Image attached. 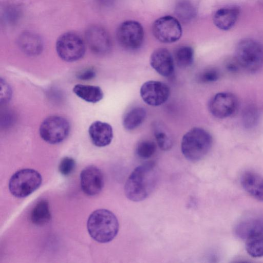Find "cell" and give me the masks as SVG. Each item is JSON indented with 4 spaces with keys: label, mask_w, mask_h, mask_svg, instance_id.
<instances>
[{
    "label": "cell",
    "mask_w": 263,
    "mask_h": 263,
    "mask_svg": "<svg viewBox=\"0 0 263 263\" xmlns=\"http://www.w3.org/2000/svg\"><path fill=\"white\" fill-rule=\"evenodd\" d=\"M51 217L49 205L46 200L39 201L33 208L30 214L31 222L37 226L46 224L50 221Z\"/></svg>",
    "instance_id": "cell-22"
},
{
    "label": "cell",
    "mask_w": 263,
    "mask_h": 263,
    "mask_svg": "<svg viewBox=\"0 0 263 263\" xmlns=\"http://www.w3.org/2000/svg\"><path fill=\"white\" fill-rule=\"evenodd\" d=\"M75 167V160L71 157H66L61 160L59 165V171L62 175L68 176L74 171Z\"/></svg>",
    "instance_id": "cell-29"
},
{
    "label": "cell",
    "mask_w": 263,
    "mask_h": 263,
    "mask_svg": "<svg viewBox=\"0 0 263 263\" xmlns=\"http://www.w3.org/2000/svg\"><path fill=\"white\" fill-rule=\"evenodd\" d=\"M246 249L253 257H263V232L247 239Z\"/></svg>",
    "instance_id": "cell-26"
},
{
    "label": "cell",
    "mask_w": 263,
    "mask_h": 263,
    "mask_svg": "<svg viewBox=\"0 0 263 263\" xmlns=\"http://www.w3.org/2000/svg\"><path fill=\"white\" fill-rule=\"evenodd\" d=\"M87 231L91 237L100 243H107L112 240L119 229L116 215L104 209L94 211L87 222Z\"/></svg>",
    "instance_id": "cell-2"
},
{
    "label": "cell",
    "mask_w": 263,
    "mask_h": 263,
    "mask_svg": "<svg viewBox=\"0 0 263 263\" xmlns=\"http://www.w3.org/2000/svg\"><path fill=\"white\" fill-rule=\"evenodd\" d=\"M80 183L82 190L85 194L95 196L100 193L103 187V174L96 166H87L81 173Z\"/></svg>",
    "instance_id": "cell-13"
},
{
    "label": "cell",
    "mask_w": 263,
    "mask_h": 263,
    "mask_svg": "<svg viewBox=\"0 0 263 263\" xmlns=\"http://www.w3.org/2000/svg\"><path fill=\"white\" fill-rule=\"evenodd\" d=\"M244 125L250 128L254 126L257 122L258 114L256 109L253 106L247 107L244 111L242 116Z\"/></svg>",
    "instance_id": "cell-28"
},
{
    "label": "cell",
    "mask_w": 263,
    "mask_h": 263,
    "mask_svg": "<svg viewBox=\"0 0 263 263\" xmlns=\"http://www.w3.org/2000/svg\"><path fill=\"white\" fill-rule=\"evenodd\" d=\"M18 45L25 54L34 56L39 54L43 48V42L41 37L35 33L25 31L18 37Z\"/></svg>",
    "instance_id": "cell-17"
},
{
    "label": "cell",
    "mask_w": 263,
    "mask_h": 263,
    "mask_svg": "<svg viewBox=\"0 0 263 263\" xmlns=\"http://www.w3.org/2000/svg\"><path fill=\"white\" fill-rule=\"evenodd\" d=\"M144 30L139 22L128 20L122 23L116 31L119 44L124 48L134 50L139 48L144 40Z\"/></svg>",
    "instance_id": "cell-8"
},
{
    "label": "cell",
    "mask_w": 263,
    "mask_h": 263,
    "mask_svg": "<svg viewBox=\"0 0 263 263\" xmlns=\"http://www.w3.org/2000/svg\"><path fill=\"white\" fill-rule=\"evenodd\" d=\"M174 58L178 66L181 68H186L193 63L194 50L190 46H181L176 50Z\"/></svg>",
    "instance_id": "cell-25"
},
{
    "label": "cell",
    "mask_w": 263,
    "mask_h": 263,
    "mask_svg": "<svg viewBox=\"0 0 263 263\" xmlns=\"http://www.w3.org/2000/svg\"><path fill=\"white\" fill-rule=\"evenodd\" d=\"M88 133L92 143L98 147L109 145L113 138L111 125L100 121H95L90 125Z\"/></svg>",
    "instance_id": "cell-15"
},
{
    "label": "cell",
    "mask_w": 263,
    "mask_h": 263,
    "mask_svg": "<svg viewBox=\"0 0 263 263\" xmlns=\"http://www.w3.org/2000/svg\"><path fill=\"white\" fill-rule=\"evenodd\" d=\"M1 103H6L8 102L11 98V89L7 83L2 80H1Z\"/></svg>",
    "instance_id": "cell-31"
},
{
    "label": "cell",
    "mask_w": 263,
    "mask_h": 263,
    "mask_svg": "<svg viewBox=\"0 0 263 263\" xmlns=\"http://www.w3.org/2000/svg\"><path fill=\"white\" fill-rule=\"evenodd\" d=\"M240 182L247 192L263 202V177L255 173L247 172L242 175Z\"/></svg>",
    "instance_id": "cell-18"
},
{
    "label": "cell",
    "mask_w": 263,
    "mask_h": 263,
    "mask_svg": "<svg viewBox=\"0 0 263 263\" xmlns=\"http://www.w3.org/2000/svg\"><path fill=\"white\" fill-rule=\"evenodd\" d=\"M158 179L156 164L148 162L136 167L127 178L124 186L126 197L139 202L146 199L154 191Z\"/></svg>",
    "instance_id": "cell-1"
},
{
    "label": "cell",
    "mask_w": 263,
    "mask_h": 263,
    "mask_svg": "<svg viewBox=\"0 0 263 263\" xmlns=\"http://www.w3.org/2000/svg\"><path fill=\"white\" fill-rule=\"evenodd\" d=\"M85 35L88 46L95 53L102 55L110 50L111 39L103 27L98 25L91 26L87 29Z\"/></svg>",
    "instance_id": "cell-12"
},
{
    "label": "cell",
    "mask_w": 263,
    "mask_h": 263,
    "mask_svg": "<svg viewBox=\"0 0 263 263\" xmlns=\"http://www.w3.org/2000/svg\"><path fill=\"white\" fill-rule=\"evenodd\" d=\"M96 72L92 69H87L79 72L77 77L80 80H91L95 77Z\"/></svg>",
    "instance_id": "cell-33"
},
{
    "label": "cell",
    "mask_w": 263,
    "mask_h": 263,
    "mask_svg": "<svg viewBox=\"0 0 263 263\" xmlns=\"http://www.w3.org/2000/svg\"><path fill=\"white\" fill-rule=\"evenodd\" d=\"M156 149L155 143L150 140H144L138 144L136 148L137 155L143 159H147L151 157Z\"/></svg>",
    "instance_id": "cell-27"
},
{
    "label": "cell",
    "mask_w": 263,
    "mask_h": 263,
    "mask_svg": "<svg viewBox=\"0 0 263 263\" xmlns=\"http://www.w3.org/2000/svg\"><path fill=\"white\" fill-rule=\"evenodd\" d=\"M212 137L206 130L194 127L189 130L182 137L181 152L189 161L196 162L208 153L212 145Z\"/></svg>",
    "instance_id": "cell-3"
},
{
    "label": "cell",
    "mask_w": 263,
    "mask_h": 263,
    "mask_svg": "<svg viewBox=\"0 0 263 263\" xmlns=\"http://www.w3.org/2000/svg\"><path fill=\"white\" fill-rule=\"evenodd\" d=\"M70 131L68 121L59 116H51L46 118L40 127V135L45 142L55 144L64 141Z\"/></svg>",
    "instance_id": "cell-7"
},
{
    "label": "cell",
    "mask_w": 263,
    "mask_h": 263,
    "mask_svg": "<svg viewBox=\"0 0 263 263\" xmlns=\"http://www.w3.org/2000/svg\"><path fill=\"white\" fill-rule=\"evenodd\" d=\"M56 51L63 60L72 62L81 59L86 50L85 44L82 38L73 32L61 34L56 42Z\"/></svg>",
    "instance_id": "cell-6"
},
{
    "label": "cell",
    "mask_w": 263,
    "mask_h": 263,
    "mask_svg": "<svg viewBox=\"0 0 263 263\" xmlns=\"http://www.w3.org/2000/svg\"><path fill=\"white\" fill-rule=\"evenodd\" d=\"M226 67L228 71L233 73L237 72L241 68L235 57L227 61Z\"/></svg>",
    "instance_id": "cell-32"
},
{
    "label": "cell",
    "mask_w": 263,
    "mask_h": 263,
    "mask_svg": "<svg viewBox=\"0 0 263 263\" xmlns=\"http://www.w3.org/2000/svg\"><path fill=\"white\" fill-rule=\"evenodd\" d=\"M155 37L163 43H172L180 39L182 27L179 20L172 16L165 15L157 19L152 27Z\"/></svg>",
    "instance_id": "cell-9"
},
{
    "label": "cell",
    "mask_w": 263,
    "mask_h": 263,
    "mask_svg": "<svg viewBox=\"0 0 263 263\" xmlns=\"http://www.w3.org/2000/svg\"><path fill=\"white\" fill-rule=\"evenodd\" d=\"M153 130L160 148L165 151L171 149L173 145V139L165 125L161 122H156L153 125Z\"/></svg>",
    "instance_id": "cell-21"
},
{
    "label": "cell",
    "mask_w": 263,
    "mask_h": 263,
    "mask_svg": "<svg viewBox=\"0 0 263 263\" xmlns=\"http://www.w3.org/2000/svg\"><path fill=\"white\" fill-rule=\"evenodd\" d=\"M219 77V71L215 68H211L201 73L199 80L202 83H211L218 80Z\"/></svg>",
    "instance_id": "cell-30"
},
{
    "label": "cell",
    "mask_w": 263,
    "mask_h": 263,
    "mask_svg": "<svg viewBox=\"0 0 263 263\" xmlns=\"http://www.w3.org/2000/svg\"><path fill=\"white\" fill-rule=\"evenodd\" d=\"M150 65L163 77L171 76L174 71V59L166 48H159L154 50L150 57Z\"/></svg>",
    "instance_id": "cell-14"
},
{
    "label": "cell",
    "mask_w": 263,
    "mask_h": 263,
    "mask_svg": "<svg viewBox=\"0 0 263 263\" xmlns=\"http://www.w3.org/2000/svg\"><path fill=\"white\" fill-rule=\"evenodd\" d=\"M175 13L178 20L183 23H188L196 16V10L189 0H180L175 5Z\"/></svg>",
    "instance_id": "cell-24"
},
{
    "label": "cell",
    "mask_w": 263,
    "mask_h": 263,
    "mask_svg": "<svg viewBox=\"0 0 263 263\" xmlns=\"http://www.w3.org/2000/svg\"><path fill=\"white\" fill-rule=\"evenodd\" d=\"M238 106L237 98L228 92H221L216 94L210 100L209 109L216 118L223 119L233 114Z\"/></svg>",
    "instance_id": "cell-11"
},
{
    "label": "cell",
    "mask_w": 263,
    "mask_h": 263,
    "mask_svg": "<svg viewBox=\"0 0 263 263\" xmlns=\"http://www.w3.org/2000/svg\"><path fill=\"white\" fill-rule=\"evenodd\" d=\"M42 182V176L37 171L31 168H24L16 172L11 177L9 189L14 197L24 198L36 190Z\"/></svg>",
    "instance_id": "cell-5"
},
{
    "label": "cell",
    "mask_w": 263,
    "mask_h": 263,
    "mask_svg": "<svg viewBox=\"0 0 263 263\" xmlns=\"http://www.w3.org/2000/svg\"><path fill=\"white\" fill-rule=\"evenodd\" d=\"M146 115L145 109L136 107L127 112L123 119V125L125 129L131 130L139 126L144 121Z\"/></svg>",
    "instance_id": "cell-23"
},
{
    "label": "cell",
    "mask_w": 263,
    "mask_h": 263,
    "mask_svg": "<svg viewBox=\"0 0 263 263\" xmlns=\"http://www.w3.org/2000/svg\"><path fill=\"white\" fill-rule=\"evenodd\" d=\"M238 236L247 239L263 232V218L259 217H250L242 220L235 228Z\"/></svg>",
    "instance_id": "cell-19"
},
{
    "label": "cell",
    "mask_w": 263,
    "mask_h": 263,
    "mask_svg": "<svg viewBox=\"0 0 263 263\" xmlns=\"http://www.w3.org/2000/svg\"><path fill=\"white\" fill-rule=\"evenodd\" d=\"M235 58L241 68L255 72L263 65V48L254 40L243 39L236 46Z\"/></svg>",
    "instance_id": "cell-4"
},
{
    "label": "cell",
    "mask_w": 263,
    "mask_h": 263,
    "mask_svg": "<svg viewBox=\"0 0 263 263\" xmlns=\"http://www.w3.org/2000/svg\"><path fill=\"white\" fill-rule=\"evenodd\" d=\"M140 93L143 101L152 106L164 104L170 95L169 87L164 83L158 81H148L141 86Z\"/></svg>",
    "instance_id": "cell-10"
},
{
    "label": "cell",
    "mask_w": 263,
    "mask_h": 263,
    "mask_svg": "<svg viewBox=\"0 0 263 263\" xmlns=\"http://www.w3.org/2000/svg\"><path fill=\"white\" fill-rule=\"evenodd\" d=\"M239 15V8L234 6L220 8L214 13L213 20L215 25L222 30H228L235 24Z\"/></svg>",
    "instance_id": "cell-16"
},
{
    "label": "cell",
    "mask_w": 263,
    "mask_h": 263,
    "mask_svg": "<svg viewBox=\"0 0 263 263\" xmlns=\"http://www.w3.org/2000/svg\"><path fill=\"white\" fill-rule=\"evenodd\" d=\"M73 91L78 97L89 103H97L103 98V92L99 86L77 84L73 87Z\"/></svg>",
    "instance_id": "cell-20"
}]
</instances>
